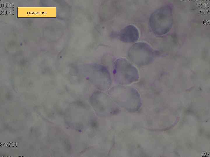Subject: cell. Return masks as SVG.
Returning a JSON list of instances; mask_svg holds the SVG:
<instances>
[{"label": "cell", "instance_id": "cell-1", "mask_svg": "<svg viewBox=\"0 0 210 157\" xmlns=\"http://www.w3.org/2000/svg\"><path fill=\"white\" fill-rule=\"evenodd\" d=\"M139 34L137 28L133 25H129L121 30L120 34V39L124 42H134L138 40Z\"/></svg>", "mask_w": 210, "mask_h": 157}]
</instances>
